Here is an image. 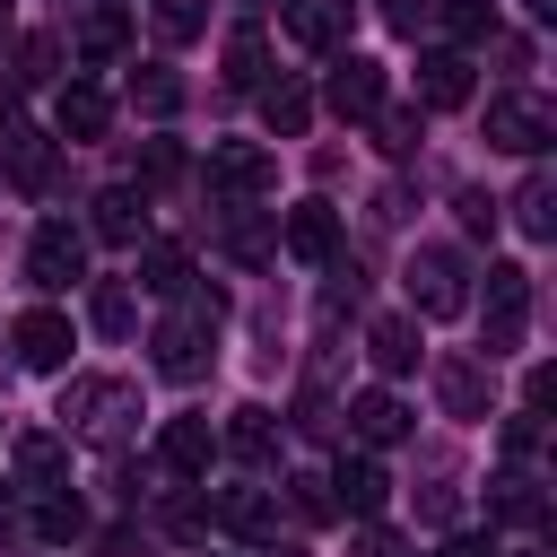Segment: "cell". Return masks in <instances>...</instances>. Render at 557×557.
Returning a JSON list of instances; mask_svg holds the SVG:
<instances>
[{
    "label": "cell",
    "instance_id": "cell-12",
    "mask_svg": "<svg viewBox=\"0 0 557 557\" xmlns=\"http://www.w3.org/2000/svg\"><path fill=\"white\" fill-rule=\"evenodd\" d=\"M52 122H61V139H104L113 96H104L96 78H70V87H61V104H52Z\"/></svg>",
    "mask_w": 557,
    "mask_h": 557
},
{
    "label": "cell",
    "instance_id": "cell-43",
    "mask_svg": "<svg viewBox=\"0 0 557 557\" xmlns=\"http://www.w3.org/2000/svg\"><path fill=\"white\" fill-rule=\"evenodd\" d=\"M9 122H17V104H9V96H0V131H9Z\"/></svg>",
    "mask_w": 557,
    "mask_h": 557
},
{
    "label": "cell",
    "instance_id": "cell-11",
    "mask_svg": "<svg viewBox=\"0 0 557 557\" xmlns=\"http://www.w3.org/2000/svg\"><path fill=\"white\" fill-rule=\"evenodd\" d=\"M17 487L26 496H61L70 487V453H61V435H17Z\"/></svg>",
    "mask_w": 557,
    "mask_h": 557
},
{
    "label": "cell",
    "instance_id": "cell-7",
    "mask_svg": "<svg viewBox=\"0 0 557 557\" xmlns=\"http://www.w3.org/2000/svg\"><path fill=\"white\" fill-rule=\"evenodd\" d=\"M331 505H339V513H357V522H374V513L392 505V479H383V461H366V453H339V470H331Z\"/></svg>",
    "mask_w": 557,
    "mask_h": 557
},
{
    "label": "cell",
    "instance_id": "cell-20",
    "mask_svg": "<svg viewBox=\"0 0 557 557\" xmlns=\"http://www.w3.org/2000/svg\"><path fill=\"white\" fill-rule=\"evenodd\" d=\"M218 453H235L244 470H261V461L278 453V426H270V409H235V418H226V435H218Z\"/></svg>",
    "mask_w": 557,
    "mask_h": 557
},
{
    "label": "cell",
    "instance_id": "cell-22",
    "mask_svg": "<svg viewBox=\"0 0 557 557\" xmlns=\"http://www.w3.org/2000/svg\"><path fill=\"white\" fill-rule=\"evenodd\" d=\"M366 357H374L383 374H409V366H418V322H400V313H383V322L366 331Z\"/></svg>",
    "mask_w": 557,
    "mask_h": 557
},
{
    "label": "cell",
    "instance_id": "cell-29",
    "mask_svg": "<svg viewBox=\"0 0 557 557\" xmlns=\"http://www.w3.org/2000/svg\"><path fill=\"white\" fill-rule=\"evenodd\" d=\"M261 61H270L261 26H235V35H226V78H235V87H252V78H261Z\"/></svg>",
    "mask_w": 557,
    "mask_h": 557
},
{
    "label": "cell",
    "instance_id": "cell-5",
    "mask_svg": "<svg viewBox=\"0 0 557 557\" xmlns=\"http://www.w3.org/2000/svg\"><path fill=\"white\" fill-rule=\"evenodd\" d=\"M26 278H35V287H78V278H87V235L61 226V218L35 226V244H26Z\"/></svg>",
    "mask_w": 557,
    "mask_h": 557
},
{
    "label": "cell",
    "instance_id": "cell-40",
    "mask_svg": "<svg viewBox=\"0 0 557 557\" xmlns=\"http://www.w3.org/2000/svg\"><path fill=\"white\" fill-rule=\"evenodd\" d=\"M531 444H540V426H531V409H522V418H505V453H513V461H531Z\"/></svg>",
    "mask_w": 557,
    "mask_h": 557
},
{
    "label": "cell",
    "instance_id": "cell-36",
    "mask_svg": "<svg viewBox=\"0 0 557 557\" xmlns=\"http://www.w3.org/2000/svg\"><path fill=\"white\" fill-rule=\"evenodd\" d=\"M96 331H131V296L122 287H96Z\"/></svg>",
    "mask_w": 557,
    "mask_h": 557
},
{
    "label": "cell",
    "instance_id": "cell-30",
    "mask_svg": "<svg viewBox=\"0 0 557 557\" xmlns=\"http://www.w3.org/2000/svg\"><path fill=\"white\" fill-rule=\"evenodd\" d=\"M513 218H522V235H548V226H557V191H548V174H531V183L513 191Z\"/></svg>",
    "mask_w": 557,
    "mask_h": 557
},
{
    "label": "cell",
    "instance_id": "cell-14",
    "mask_svg": "<svg viewBox=\"0 0 557 557\" xmlns=\"http://www.w3.org/2000/svg\"><path fill=\"white\" fill-rule=\"evenodd\" d=\"M348 426H357V444L383 453V444L409 435V409H400V392H357V400H348Z\"/></svg>",
    "mask_w": 557,
    "mask_h": 557
},
{
    "label": "cell",
    "instance_id": "cell-32",
    "mask_svg": "<svg viewBox=\"0 0 557 557\" xmlns=\"http://www.w3.org/2000/svg\"><path fill=\"white\" fill-rule=\"evenodd\" d=\"M35 531H44V540H78V531H87L78 496H44V505H35Z\"/></svg>",
    "mask_w": 557,
    "mask_h": 557
},
{
    "label": "cell",
    "instance_id": "cell-27",
    "mask_svg": "<svg viewBox=\"0 0 557 557\" xmlns=\"http://www.w3.org/2000/svg\"><path fill=\"white\" fill-rule=\"evenodd\" d=\"M131 104H139V113H157V122H165V113H174V104H183V78H174V70H131Z\"/></svg>",
    "mask_w": 557,
    "mask_h": 557
},
{
    "label": "cell",
    "instance_id": "cell-33",
    "mask_svg": "<svg viewBox=\"0 0 557 557\" xmlns=\"http://www.w3.org/2000/svg\"><path fill=\"white\" fill-rule=\"evenodd\" d=\"M157 35L165 44H191L200 35V0H157Z\"/></svg>",
    "mask_w": 557,
    "mask_h": 557
},
{
    "label": "cell",
    "instance_id": "cell-4",
    "mask_svg": "<svg viewBox=\"0 0 557 557\" xmlns=\"http://www.w3.org/2000/svg\"><path fill=\"white\" fill-rule=\"evenodd\" d=\"M487 139L513 148V157H540V148L557 139V113H548L540 96H496V104H487Z\"/></svg>",
    "mask_w": 557,
    "mask_h": 557
},
{
    "label": "cell",
    "instance_id": "cell-23",
    "mask_svg": "<svg viewBox=\"0 0 557 557\" xmlns=\"http://www.w3.org/2000/svg\"><path fill=\"white\" fill-rule=\"evenodd\" d=\"M139 278H148V296H191V252L183 244H148L139 252Z\"/></svg>",
    "mask_w": 557,
    "mask_h": 557
},
{
    "label": "cell",
    "instance_id": "cell-17",
    "mask_svg": "<svg viewBox=\"0 0 557 557\" xmlns=\"http://www.w3.org/2000/svg\"><path fill=\"white\" fill-rule=\"evenodd\" d=\"M418 104H470V52H426L418 61Z\"/></svg>",
    "mask_w": 557,
    "mask_h": 557
},
{
    "label": "cell",
    "instance_id": "cell-1",
    "mask_svg": "<svg viewBox=\"0 0 557 557\" xmlns=\"http://www.w3.org/2000/svg\"><path fill=\"white\" fill-rule=\"evenodd\" d=\"M470 270H461V252L453 244H418L409 252V305L426 313V322H444V313H461L470 305V287H461Z\"/></svg>",
    "mask_w": 557,
    "mask_h": 557
},
{
    "label": "cell",
    "instance_id": "cell-10",
    "mask_svg": "<svg viewBox=\"0 0 557 557\" xmlns=\"http://www.w3.org/2000/svg\"><path fill=\"white\" fill-rule=\"evenodd\" d=\"M157 461H165L174 479H200V470L218 461V435H209V418H165V435H157Z\"/></svg>",
    "mask_w": 557,
    "mask_h": 557
},
{
    "label": "cell",
    "instance_id": "cell-3",
    "mask_svg": "<svg viewBox=\"0 0 557 557\" xmlns=\"http://www.w3.org/2000/svg\"><path fill=\"white\" fill-rule=\"evenodd\" d=\"M522 322H531V270L496 261V270H487V357L522 348Z\"/></svg>",
    "mask_w": 557,
    "mask_h": 557
},
{
    "label": "cell",
    "instance_id": "cell-2",
    "mask_svg": "<svg viewBox=\"0 0 557 557\" xmlns=\"http://www.w3.org/2000/svg\"><path fill=\"white\" fill-rule=\"evenodd\" d=\"M209 339H218V296H191L165 331H157V374H174V383H191L200 366H209Z\"/></svg>",
    "mask_w": 557,
    "mask_h": 557
},
{
    "label": "cell",
    "instance_id": "cell-34",
    "mask_svg": "<svg viewBox=\"0 0 557 557\" xmlns=\"http://www.w3.org/2000/svg\"><path fill=\"white\" fill-rule=\"evenodd\" d=\"M374 122H383V148H392V157H409V148H418V104H400V113H374Z\"/></svg>",
    "mask_w": 557,
    "mask_h": 557
},
{
    "label": "cell",
    "instance_id": "cell-31",
    "mask_svg": "<svg viewBox=\"0 0 557 557\" xmlns=\"http://www.w3.org/2000/svg\"><path fill=\"white\" fill-rule=\"evenodd\" d=\"M287 505H296V522H331V513H339V505H331V479H313V470L287 479Z\"/></svg>",
    "mask_w": 557,
    "mask_h": 557
},
{
    "label": "cell",
    "instance_id": "cell-9",
    "mask_svg": "<svg viewBox=\"0 0 557 557\" xmlns=\"http://www.w3.org/2000/svg\"><path fill=\"white\" fill-rule=\"evenodd\" d=\"M122 409H131V383H70V392H61V418L87 426V435H113Z\"/></svg>",
    "mask_w": 557,
    "mask_h": 557
},
{
    "label": "cell",
    "instance_id": "cell-13",
    "mask_svg": "<svg viewBox=\"0 0 557 557\" xmlns=\"http://www.w3.org/2000/svg\"><path fill=\"white\" fill-rule=\"evenodd\" d=\"M209 174H218V183H226V191H244V200H252V191H270V183H278V165H270V157H261V148H252V139H226V148H209Z\"/></svg>",
    "mask_w": 557,
    "mask_h": 557
},
{
    "label": "cell",
    "instance_id": "cell-35",
    "mask_svg": "<svg viewBox=\"0 0 557 557\" xmlns=\"http://www.w3.org/2000/svg\"><path fill=\"white\" fill-rule=\"evenodd\" d=\"M426 17H435V0H383V26H392V35H418Z\"/></svg>",
    "mask_w": 557,
    "mask_h": 557
},
{
    "label": "cell",
    "instance_id": "cell-38",
    "mask_svg": "<svg viewBox=\"0 0 557 557\" xmlns=\"http://www.w3.org/2000/svg\"><path fill=\"white\" fill-rule=\"evenodd\" d=\"M174 165H183V157H174V139H148V148H139V174H148V183H165Z\"/></svg>",
    "mask_w": 557,
    "mask_h": 557
},
{
    "label": "cell",
    "instance_id": "cell-28",
    "mask_svg": "<svg viewBox=\"0 0 557 557\" xmlns=\"http://www.w3.org/2000/svg\"><path fill=\"white\" fill-rule=\"evenodd\" d=\"M487 505H496V522H540V513H548V505H540V487H531V479H522V470H505V479H496V496H487Z\"/></svg>",
    "mask_w": 557,
    "mask_h": 557
},
{
    "label": "cell",
    "instance_id": "cell-44",
    "mask_svg": "<svg viewBox=\"0 0 557 557\" xmlns=\"http://www.w3.org/2000/svg\"><path fill=\"white\" fill-rule=\"evenodd\" d=\"M531 17H557V0H531Z\"/></svg>",
    "mask_w": 557,
    "mask_h": 557
},
{
    "label": "cell",
    "instance_id": "cell-25",
    "mask_svg": "<svg viewBox=\"0 0 557 557\" xmlns=\"http://www.w3.org/2000/svg\"><path fill=\"white\" fill-rule=\"evenodd\" d=\"M261 122H270L278 139H296V131L313 122V96H305L296 78H278V87H261Z\"/></svg>",
    "mask_w": 557,
    "mask_h": 557
},
{
    "label": "cell",
    "instance_id": "cell-21",
    "mask_svg": "<svg viewBox=\"0 0 557 557\" xmlns=\"http://www.w3.org/2000/svg\"><path fill=\"white\" fill-rule=\"evenodd\" d=\"M122 44H131V9H87V26H78V61L104 70Z\"/></svg>",
    "mask_w": 557,
    "mask_h": 557
},
{
    "label": "cell",
    "instance_id": "cell-8",
    "mask_svg": "<svg viewBox=\"0 0 557 557\" xmlns=\"http://www.w3.org/2000/svg\"><path fill=\"white\" fill-rule=\"evenodd\" d=\"M331 113H339V122H374V113H383V61L348 52V61L331 70Z\"/></svg>",
    "mask_w": 557,
    "mask_h": 557
},
{
    "label": "cell",
    "instance_id": "cell-24",
    "mask_svg": "<svg viewBox=\"0 0 557 557\" xmlns=\"http://www.w3.org/2000/svg\"><path fill=\"white\" fill-rule=\"evenodd\" d=\"M218 522H226L235 540H270V531H278V505H270L261 487H235V496L218 505Z\"/></svg>",
    "mask_w": 557,
    "mask_h": 557
},
{
    "label": "cell",
    "instance_id": "cell-15",
    "mask_svg": "<svg viewBox=\"0 0 557 557\" xmlns=\"http://www.w3.org/2000/svg\"><path fill=\"white\" fill-rule=\"evenodd\" d=\"M348 9H357V0H287V35H296L305 52H331V44L348 35Z\"/></svg>",
    "mask_w": 557,
    "mask_h": 557
},
{
    "label": "cell",
    "instance_id": "cell-42",
    "mask_svg": "<svg viewBox=\"0 0 557 557\" xmlns=\"http://www.w3.org/2000/svg\"><path fill=\"white\" fill-rule=\"evenodd\" d=\"M444 557H496V540H479V531H461V540H453Z\"/></svg>",
    "mask_w": 557,
    "mask_h": 557
},
{
    "label": "cell",
    "instance_id": "cell-19",
    "mask_svg": "<svg viewBox=\"0 0 557 557\" xmlns=\"http://www.w3.org/2000/svg\"><path fill=\"white\" fill-rule=\"evenodd\" d=\"M435 392H444V409H453V418H487V366L444 357V366H435Z\"/></svg>",
    "mask_w": 557,
    "mask_h": 557
},
{
    "label": "cell",
    "instance_id": "cell-16",
    "mask_svg": "<svg viewBox=\"0 0 557 557\" xmlns=\"http://www.w3.org/2000/svg\"><path fill=\"white\" fill-rule=\"evenodd\" d=\"M287 252H296V261H331V252H339V218H331L322 200H296V209H287Z\"/></svg>",
    "mask_w": 557,
    "mask_h": 557
},
{
    "label": "cell",
    "instance_id": "cell-45",
    "mask_svg": "<svg viewBox=\"0 0 557 557\" xmlns=\"http://www.w3.org/2000/svg\"><path fill=\"white\" fill-rule=\"evenodd\" d=\"M0 35H9V0H0Z\"/></svg>",
    "mask_w": 557,
    "mask_h": 557
},
{
    "label": "cell",
    "instance_id": "cell-6",
    "mask_svg": "<svg viewBox=\"0 0 557 557\" xmlns=\"http://www.w3.org/2000/svg\"><path fill=\"white\" fill-rule=\"evenodd\" d=\"M17 366H35V374H61L70 366V348H78V331H70V313H52V305H35V313H17Z\"/></svg>",
    "mask_w": 557,
    "mask_h": 557
},
{
    "label": "cell",
    "instance_id": "cell-37",
    "mask_svg": "<svg viewBox=\"0 0 557 557\" xmlns=\"http://www.w3.org/2000/svg\"><path fill=\"white\" fill-rule=\"evenodd\" d=\"M357 557H409V540L383 531V522H366V531H357Z\"/></svg>",
    "mask_w": 557,
    "mask_h": 557
},
{
    "label": "cell",
    "instance_id": "cell-18",
    "mask_svg": "<svg viewBox=\"0 0 557 557\" xmlns=\"http://www.w3.org/2000/svg\"><path fill=\"white\" fill-rule=\"evenodd\" d=\"M104 244H139V226H148V200L131 191V183H113V191H96V218H87Z\"/></svg>",
    "mask_w": 557,
    "mask_h": 557
},
{
    "label": "cell",
    "instance_id": "cell-41",
    "mask_svg": "<svg viewBox=\"0 0 557 557\" xmlns=\"http://www.w3.org/2000/svg\"><path fill=\"white\" fill-rule=\"evenodd\" d=\"M17 61H26L17 78H44V70H52V44H44V35H26V52H17Z\"/></svg>",
    "mask_w": 557,
    "mask_h": 557
},
{
    "label": "cell",
    "instance_id": "cell-39",
    "mask_svg": "<svg viewBox=\"0 0 557 557\" xmlns=\"http://www.w3.org/2000/svg\"><path fill=\"white\" fill-rule=\"evenodd\" d=\"M461 226L487 235V226H496V200H487V191H461Z\"/></svg>",
    "mask_w": 557,
    "mask_h": 557
},
{
    "label": "cell",
    "instance_id": "cell-26",
    "mask_svg": "<svg viewBox=\"0 0 557 557\" xmlns=\"http://www.w3.org/2000/svg\"><path fill=\"white\" fill-rule=\"evenodd\" d=\"M435 17H444V35H453V52L496 35V0H435Z\"/></svg>",
    "mask_w": 557,
    "mask_h": 557
}]
</instances>
